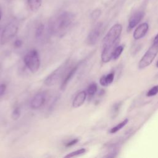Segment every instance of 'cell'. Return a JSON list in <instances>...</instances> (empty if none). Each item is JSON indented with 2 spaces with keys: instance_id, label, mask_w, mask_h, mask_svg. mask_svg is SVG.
<instances>
[{
  "instance_id": "cell-4",
  "label": "cell",
  "mask_w": 158,
  "mask_h": 158,
  "mask_svg": "<svg viewBox=\"0 0 158 158\" xmlns=\"http://www.w3.org/2000/svg\"><path fill=\"white\" fill-rule=\"evenodd\" d=\"M69 60L64 62L51 74H49L44 80V83L48 86H51L56 85L62 80V77L65 73L67 70Z\"/></svg>"
},
{
  "instance_id": "cell-5",
  "label": "cell",
  "mask_w": 158,
  "mask_h": 158,
  "mask_svg": "<svg viewBox=\"0 0 158 158\" xmlns=\"http://www.w3.org/2000/svg\"><path fill=\"white\" fill-rule=\"evenodd\" d=\"M158 53V41H154L153 44L145 52L138 64V67L140 69H144L149 65Z\"/></svg>"
},
{
  "instance_id": "cell-11",
  "label": "cell",
  "mask_w": 158,
  "mask_h": 158,
  "mask_svg": "<svg viewBox=\"0 0 158 158\" xmlns=\"http://www.w3.org/2000/svg\"><path fill=\"white\" fill-rule=\"evenodd\" d=\"M87 93L85 91H81L77 94L72 101V107L78 108L82 106L86 99Z\"/></svg>"
},
{
  "instance_id": "cell-2",
  "label": "cell",
  "mask_w": 158,
  "mask_h": 158,
  "mask_svg": "<svg viewBox=\"0 0 158 158\" xmlns=\"http://www.w3.org/2000/svg\"><path fill=\"white\" fill-rule=\"evenodd\" d=\"M122 27L117 23L113 25L104 36L102 41V49L112 46H117L119 43V36L122 33Z\"/></svg>"
},
{
  "instance_id": "cell-14",
  "label": "cell",
  "mask_w": 158,
  "mask_h": 158,
  "mask_svg": "<svg viewBox=\"0 0 158 158\" xmlns=\"http://www.w3.org/2000/svg\"><path fill=\"white\" fill-rule=\"evenodd\" d=\"M29 9L33 12H36L42 4V0H27Z\"/></svg>"
},
{
  "instance_id": "cell-18",
  "label": "cell",
  "mask_w": 158,
  "mask_h": 158,
  "mask_svg": "<svg viewBox=\"0 0 158 158\" xmlns=\"http://www.w3.org/2000/svg\"><path fill=\"white\" fill-rule=\"evenodd\" d=\"M20 115H21V110H20V108L19 107H15L12 112L11 117L13 120H18L19 118Z\"/></svg>"
},
{
  "instance_id": "cell-29",
  "label": "cell",
  "mask_w": 158,
  "mask_h": 158,
  "mask_svg": "<svg viewBox=\"0 0 158 158\" xmlns=\"http://www.w3.org/2000/svg\"><path fill=\"white\" fill-rule=\"evenodd\" d=\"M156 67H158V60L157 61V63H156Z\"/></svg>"
},
{
  "instance_id": "cell-9",
  "label": "cell",
  "mask_w": 158,
  "mask_h": 158,
  "mask_svg": "<svg viewBox=\"0 0 158 158\" xmlns=\"http://www.w3.org/2000/svg\"><path fill=\"white\" fill-rule=\"evenodd\" d=\"M78 69V65H76L73 67H72L71 69H70L68 72L65 74L60 85V89L62 90H64L65 89L68 83L70 81V80L72 79V78L75 75Z\"/></svg>"
},
{
  "instance_id": "cell-15",
  "label": "cell",
  "mask_w": 158,
  "mask_h": 158,
  "mask_svg": "<svg viewBox=\"0 0 158 158\" xmlns=\"http://www.w3.org/2000/svg\"><path fill=\"white\" fill-rule=\"evenodd\" d=\"M86 149L85 148H81V149H79L77 151H73L72 152H70L69 154L65 155L64 156L65 158H71V157H78L79 156H81L83 154H85L86 152Z\"/></svg>"
},
{
  "instance_id": "cell-12",
  "label": "cell",
  "mask_w": 158,
  "mask_h": 158,
  "mask_svg": "<svg viewBox=\"0 0 158 158\" xmlns=\"http://www.w3.org/2000/svg\"><path fill=\"white\" fill-rule=\"evenodd\" d=\"M149 25L147 23H143L138 25L133 33V38L135 40H139L143 38L148 32Z\"/></svg>"
},
{
  "instance_id": "cell-27",
  "label": "cell",
  "mask_w": 158,
  "mask_h": 158,
  "mask_svg": "<svg viewBox=\"0 0 158 158\" xmlns=\"http://www.w3.org/2000/svg\"><path fill=\"white\" fill-rule=\"evenodd\" d=\"M154 41H158V34L156 36V37L154 38Z\"/></svg>"
},
{
  "instance_id": "cell-10",
  "label": "cell",
  "mask_w": 158,
  "mask_h": 158,
  "mask_svg": "<svg viewBox=\"0 0 158 158\" xmlns=\"http://www.w3.org/2000/svg\"><path fill=\"white\" fill-rule=\"evenodd\" d=\"M144 16V12L142 10L135 12L130 18L128 22V29L131 30L136 26L141 20Z\"/></svg>"
},
{
  "instance_id": "cell-19",
  "label": "cell",
  "mask_w": 158,
  "mask_h": 158,
  "mask_svg": "<svg viewBox=\"0 0 158 158\" xmlns=\"http://www.w3.org/2000/svg\"><path fill=\"white\" fill-rule=\"evenodd\" d=\"M123 50V48L122 46H117L113 53V59H117L118 57H119V56H120V54H122V51Z\"/></svg>"
},
{
  "instance_id": "cell-17",
  "label": "cell",
  "mask_w": 158,
  "mask_h": 158,
  "mask_svg": "<svg viewBox=\"0 0 158 158\" xmlns=\"http://www.w3.org/2000/svg\"><path fill=\"white\" fill-rule=\"evenodd\" d=\"M97 88H98V86L95 83H93L89 85V86L87 88L86 93L88 94L89 98L93 96L95 94V93L97 91Z\"/></svg>"
},
{
  "instance_id": "cell-7",
  "label": "cell",
  "mask_w": 158,
  "mask_h": 158,
  "mask_svg": "<svg viewBox=\"0 0 158 158\" xmlns=\"http://www.w3.org/2000/svg\"><path fill=\"white\" fill-rule=\"evenodd\" d=\"M102 24L98 23L89 33L86 38V43L88 45H94L98 41L101 32Z\"/></svg>"
},
{
  "instance_id": "cell-26",
  "label": "cell",
  "mask_w": 158,
  "mask_h": 158,
  "mask_svg": "<svg viewBox=\"0 0 158 158\" xmlns=\"http://www.w3.org/2000/svg\"><path fill=\"white\" fill-rule=\"evenodd\" d=\"M2 30L1 28H0V44H1V35H2Z\"/></svg>"
},
{
  "instance_id": "cell-20",
  "label": "cell",
  "mask_w": 158,
  "mask_h": 158,
  "mask_svg": "<svg viewBox=\"0 0 158 158\" xmlns=\"http://www.w3.org/2000/svg\"><path fill=\"white\" fill-rule=\"evenodd\" d=\"M44 25H43L41 23L38 26V27L36 28V32H35V35H36V38H40L42 36L43 31H44Z\"/></svg>"
},
{
  "instance_id": "cell-8",
  "label": "cell",
  "mask_w": 158,
  "mask_h": 158,
  "mask_svg": "<svg viewBox=\"0 0 158 158\" xmlns=\"http://www.w3.org/2000/svg\"><path fill=\"white\" fill-rule=\"evenodd\" d=\"M45 102V95L43 93L36 94L31 99L30 107L33 109H40Z\"/></svg>"
},
{
  "instance_id": "cell-16",
  "label": "cell",
  "mask_w": 158,
  "mask_h": 158,
  "mask_svg": "<svg viewBox=\"0 0 158 158\" xmlns=\"http://www.w3.org/2000/svg\"><path fill=\"white\" fill-rule=\"evenodd\" d=\"M128 122V119L126 118L124 120H123L122 122H121L120 123H119L118 124H117L116 126H115L114 127L112 128L110 130V133H115L117 131H118V130H120L121 128H122Z\"/></svg>"
},
{
  "instance_id": "cell-6",
  "label": "cell",
  "mask_w": 158,
  "mask_h": 158,
  "mask_svg": "<svg viewBox=\"0 0 158 158\" xmlns=\"http://www.w3.org/2000/svg\"><path fill=\"white\" fill-rule=\"evenodd\" d=\"M18 26L12 22L8 23L2 30L1 44H4L13 38L18 31Z\"/></svg>"
},
{
  "instance_id": "cell-25",
  "label": "cell",
  "mask_w": 158,
  "mask_h": 158,
  "mask_svg": "<svg viewBox=\"0 0 158 158\" xmlns=\"http://www.w3.org/2000/svg\"><path fill=\"white\" fill-rule=\"evenodd\" d=\"M14 46L16 48H19L22 46V41L20 40H17L14 41Z\"/></svg>"
},
{
  "instance_id": "cell-22",
  "label": "cell",
  "mask_w": 158,
  "mask_h": 158,
  "mask_svg": "<svg viewBox=\"0 0 158 158\" xmlns=\"http://www.w3.org/2000/svg\"><path fill=\"white\" fill-rule=\"evenodd\" d=\"M79 141V139L78 138H75L69 142H67L65 144V146L67 147V148H69V147H71L75 144H76L77 143H78V142Z\"/></svg>"
},
{
  "instance_id": "cell-13",
  "label": "cell",
  "mask_w": 158,
  "mask_h": 158,
  "mask_svg": "<svg viewBox=\"0 0 158 158\" xmlns=\"http://www.w3.org/2000/svg\"><path fill=\"white\" fill-rule=\"evenodd\" d=\"M114 73L111 72L106 75L102 76L100 78L99 83L102 86H107L112 83V81H114Z\"/></svg>"
},
{
  "instance_id": "cell-3",
  "label": "cell",
  "mask_w": 158,
  "mask_h": 158,
  "mask_svg": "<svg viewBox=\"0 0 158 158\" xmlns=\"http://www.w3.org/2000/svg\"><path fill=\"white\" fill-rule=\"evenodd\" d=\"M23 62L31 73H36L40 67V58L36 49L29 51L23 57Z\"/></svg>"
},
{
  "instance_id": "cell-23",
  "label": "cell",
  "mask_w": 158,
  "mask_h": 158,
  "mask_svg": "<svg viewBox=\"0 0 158 158\" xmlns=\"http://www.w3.org/2000/svg\"><path fill=\"white\" fill-rule=\"evenodd\" d=\"M101 13V10H99V9H96V10H94V11L92 12V14H91V17H92V19H98V18L100 16Z\"/></svg>"
},
{
  "instance_id": "cell-24",
  "label": "cell",
  "mask_w": 158,
  "mask_h": 158,
  "mask_svg": "<svg viewBox=\"0 0 158 158\" xmlns=\"http://www.w3.org/2000/svg\"><path fill=\"white\" fill-rule=\"evenodd\" d=\"M6 90V85L4 83L0 85V96H2Z\"/></svg>"
},
{
  "instance_id": "cell-1",
  "label": "cell",
  "mask_w": 158,
  "mask_h": 158,
  "mask_svg": "<svg viewBox=\"0 0 158 158\" xmlns=\"http://www.w3.org/2000/svg\"><path fill=\"white\" fill-rule=\"evenodd\" d=\"M75 16L69 12H62L53 17L49 23V31L51 34L62 35L70 27Z\"/></svg>"
},
{
  "instance_id": "cell-21",
  "label": "cell",
  "mask_w": 158,
  "mask_h": 158,
  "mask_svg": "<svg viewBox=\"0 0 158 158\" xmlns=\"http://www.w3.org/2000/svg\"><path fill=\"white\" fill-rule=\"evenodd\" d=\"M157 93H158V85H156V86H153L152 88H151L149 89V91L147 93L146 96H149V97L152 96L156 95Z\"/></svg>"
},
{
  "instance_id": "cell-28",
  "label": "cell",
  "mask_w": 158,
  "mask_h": 158,
  "mask_svg": "<svg viewBox=\"0 0 158 158\" xmlns=\"http://www.w3.org/2000/svg\"><path fill=\"white\" fill-rule=\"evenodd\" d=\"M1 17H2V10H1V9L0 8V21L1 20Z\"/></svg>"
}]
</instances>
